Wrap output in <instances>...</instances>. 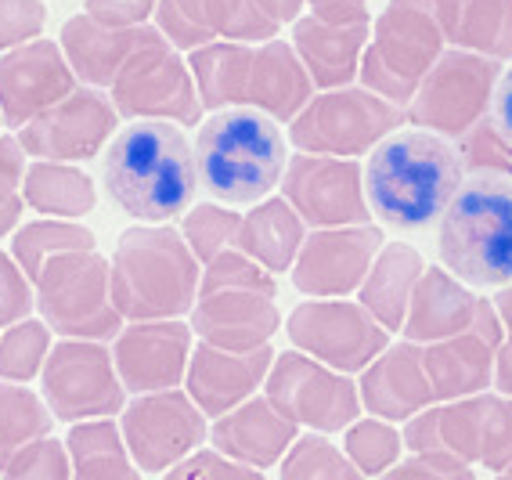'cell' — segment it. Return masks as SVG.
<instances>
[{
	"mask_svg": "<svg viewBox=\"0 0 512 480\" xmlns=\"http://www.w3.org/2000/svg\"><path fill=\"white\" fill-rule=\"evenodd\" d=\"M462 185L455 145L433 130H397L372 148L365 195L372 213L397 231H422L444 217Z\"/></svg>",
	"mask_w": 512,
	"mask_h": 480,
	"instance_id": "2",
	"label": "cell"
},
{
	"mask_svg": "<svg viewBox=\"0 0 512 480\" xmlns=\"http://www.w3.org/2000/svg\"><path fill=\"white\" fill-rule=\"evenodd\" d=\"M22 199L37 213L58 217V221H80L98 203L94 181L73 163H47L33 159L22 177Z\"/></svg>",
	"mask_w": 512,
	"mask_h": 480,
	"instance_id": "36",
	"label": "cell"
},
{
	"mask_svg": "<svg viewBox=\"0 0 512 480\" xmlns=\"http://www.w3.org/2000/svg\"><path fill=\"white\" fill-rule=\"evenodd\" d=\"M260 4V11H264L267 19L271 22H296V15H300V8H303V0H256Z\"/></svg>",
	"mask_w": 512,
	"mask_h": 480,
	"instance_id": "56",
	"label": "cell"
},
{
	"mask_svg": "<svg viewBox=\"0 0 512 480\" xmlns=\"http://www.w3.org/2000/svg\"><path fill=\"white\" fill-rule=\"evenodd\" d=\"M440 260L458 282L512 286V177L473 174L440 217Z\"/></svg>",
	"mask_w": 512,
	"mask_h": 480,
	"instance_id": "5",
	"label": "cell"
},
{
	"mask_svg": "<svg viewBox=\"0 0 512 480\" xmlns=\"http://www.w3.org/2000/svg\"><path fill=\"white\" fill-rule=\"evenodd\" d=\"M112 105L127 120H166L181 127H195L202 116L192 69L152 26L141 29L134 55L112 80Z\"/></svg>",
	"mask_w": 512,
	"mask_h": 480,
	"instance_id": "9",
	"label": "cell"
},
{
	"mask_svg": "<svg viewBox=\"0 0 512 480\" xmlns=\"http://www.w3.org/2000/svg\"><path fill=\"white\" fill-rule=\"evenodd\" d=\"M65 452L73 462L69 480H141L130 459L116 419H83L65 437Z\"/></svg>",
	"mask_w": 512,
	"mask_h": 480,
	"instance_id": "35",
	"label": "cell"
},
{
	"mask_svg": "<svg viewBox=\"0 0 512 480\" xmlns=\"http://www.w3.org/2000/svg\"><path fill=\"white\" fill-rule=\"evenodd\" d=\"M368 0H311V8L318 19L325 22H343V26H368Z\"/></svg>",
	"mask_w": 512,
	"mask_h": 480,
	"instance_id": "54",
	"label": "cell"
},
{
	"mask_svg": "<svg viewBox=\"0 0 512 480\" xmlns=\"http://www.w3.org/2000/svg\"><path fill=\"white\" fill-rule=\"evenodd\" d=\"M476 300H480V296L469 293L451 271L426 268L419 278V286H415V293H412L408 314H404L401 336L404 340L419 343V347L448 340V336H458L462 329H469V322H473Z\"/></svg>",
	"mask_w": 512,
	"mask_h": 480,
	"instance_id": "29",
	"label": "cell"
},
{
	"mask_svg": "<svg viewBox=\"0 0 512 480\" xmlns=\"http://www.w3.org/2000/svg\"><path fill=\"white\" fill-rule=\"evenodd\" d=\"M296 437L300 426L285 419L267 397H249L210 426L213 448L253 470H271L275 462H282Z\"/></svg>",
	"mask_w": 512,
	"mask_h": 480,
	"instance_id": "25",
	"label": "cell"
},
{
	"mask_svg": "<svg viewBox=\"0 0 512 480\" xmlns=\"http://www.w3.org/2000/svg\"><path fill=\"white\" fill-rule=\"evenodd\" d=\"M282 199L300 213L307 228H350L372 224L365 195V167L357 159L293 156L282 174Z\"/></svg>",
	"mask_w": 512,
	"mask_h": 480,
	"instance_id": "15",
	"label": "cell"
},
{
	"mask_svg": "<svg viewBox=\"0 0 512 480\" xmlns=\"http://www.w3.org/2000/svg\"><path fill=\"white\" fill-rule=\"evenodd\" d=\"M404 437L394 423L372 416V419H357L343 430V455L354 462L365 477H383L390 466L401 462Z\"/></svg>",
	"mask_w": 512,
	"mask_h": 480,
	"instance_id": "39",
	"label": "cell"
},
{
	"mask_svg": "<svg viewBox=\"0 0 512 480\" xmlns=\"http://www.w3.org/2000/svg\"><path fill=\"white\" fill-rule=\"evenodd\" d=\"M159 0H83V8L94 22L112 29H138L156 11Z\"/></svg>",
	"mask_w": 512,
	"mask_h": 480,
	"instance_id": "52",
	"label": "cell"
},
{
	"mask_svg": "<svg viewBox=\"0 0 512 480\" xmlns=\"http://www.w3.org/2000/svg\"><path fill=\"white\" fill-rule=\"evenodd\" d=\"M404 120L408 112L401 105L386 102L368 87H339L303 105L289 123V141L307 156L354 159L390 138Z\"/></svg>",
	"mask_w": 512,
	"mask_h": 480,
	"instance_id": "8",
	"label": "cell"
},
{
	"mask_svg": "<svg viewBox=\"0 0 512 480\" xmlns=\"http://www.w3.org/2000/svg\"><path fill=\"white\" fill-rule=\"evenodd\" d=\"M51 426H55V416L44 397L22 383L0 379V466L26 444L51 434Z\"/></svg>",
	"mask_w": 512,
	"mask_h": 480,
	"instance_id": "38",
	"label": "cell"
},
{
	"mask_svg": "<svg viewBox=\"0 0 512 480\" xmlns=\"http://www.w3.org/2000/svg\"><path fill=\"white\" fill-rule=\"evenodd\" d=\"M357 394H361V408H368L372 416L386 419V423H408L422 408H430L437 401L426 365H422V347L412 340L386 347L361 372Z\"/></svg>",
	"mask_w": 512,
	"mask_h": 480,
	"instance_id": "24",
	"label": "cell"
},
{
	"mask_svg": "<svg viewBox=\"0 0 512 480\" xmlns=\"http://www.w3.org/2000/svg\"><path fill=\"white\" fill-rule=\"evenodd\" d=\"M220 289H249V293H264L275 296V275L264 271L256 260H249L246 253L238 250H224L217 260H210L202 268V282H199V296L220 293Z\"/></svg>",
	"mask_w": 512,
	"mask_h": 480,
	"instance_id": "44",
	"label": "cell"
},
{
	"mask_svg": "<svg viewBox=\"0 0 512 480\" xmlns=\"http://www.w3.org/2000/svg\"><path fill=\"white\" fill-rule=\"evenodd\" d=\"M278 329H282V314L275 296L249 293V289H220V293L199 296V304L192 307V333L199 336V343L231 354L267 347Z\"/></svg>",
	"mask_w": 512,
	"mask_h": 480,
	"instance_id": "23",
	"label": "cell"
},
{
	"mask_svg": "<svg viewBox=\"0 0 512 480\" xmlns=\"http://www.w3.org/2000/svg\"><path fill=\"white\" fill-rule=\"evenodd\" d=\"M256 47L238 44V40H213L206 47H195L188 58V69L199 87L202 109H246L249 69H253Z\"/></svg>",
	"mask_w": 512,
	"mask_h": 480,
	"instance_id": "34",
	"label": "cell"
},
{
	"mask_svg": "<svg viewBox=\"0 0 512 480\" xmlns=\"http://www.w3.org/2000/svg\"><path fill=\"white\" fill-rule=\"evenodd\" d=\"M163 480H267L264 470L242 466V462L220 455L217 448H199L188 459H181L177 466L163 473Z\"/></svg>",
	"mask_w": 512,
	"mask_h": 480,
	"instance_id": "47",
	"label": "cell"
},
{
	"mask_svg": "<svg viewBox=\"0 0 512 480\" xmlns=\"http://www.w3.org/2000/svg\"><path fill=\"white\" fill-rule=\"evenodd\" d=\"M116 105L94 87H76L55 109L40 112L19 130V145L26 156L47 163H80L98 156L116 130Z\"/></svg>",
	"mask_w": 512,
	"mask_h": 480,
	"instance_id": "16",
	"label": "cell"
},
{
	"mask_svg": "<svg viewBox=\"0 0 512 480\" xmlns=\"http://www.w3.org/2000/svg\"><path fill=\"white\" fill-rule=\"evenodd\" d=\"M491 120L494 127L502 130V138L512 145V69H505L498 76V87H494V98H491Z\"/></svg>",
	"mask_w": 512,
	"mask_h": 480,
	"instance_id": "55",
	"label": "cell"
},
{
	"mask_svg": "<svg viewBox=\"0 0 512 480\" xmlns=\"http://www.w3.org/2000/svg\"><path fill=\"white\" fill-rule=\"evenodd\" d=\"M480 466L491 473H502L512 466V397L494 394L491 412H487V434L480 448Z\"/></svg>",
	"mask_w": 512,
	"mask_h": 480,
	"instance_id": "50",
	"label": "cell"
},
{
	"mask_svg": "<svg viewBox=\"0 0 512 480\" xmlns=\"http://www.w3.org/2000/svg\"><path fill=\"white\" fill-rule=\"evenodd\" d=\"M83 250H94V231L76 221H58V217H44V221L26 224L11 239V257H15V264H19L29 282H37L51 257H58V253H83Z\"/></svg>",
	"mask_w": 512,
	"mask_h": 480,
	"instance_id": "37",
	"label": "cell"
},
{
	"mask_svg": "<svg viewBox=\"0 0 512 480\" xmlns=\"http://www.w3.org/2000/svg\"><path fill=\"white\" fill-rule=\"evenodd\" d=\"M491 401L494 394L484 390V394L422 408L419 416L404 423V448L408 452H444L462 459L466 466H473V462H480V448H484Z\"/></svg>",
	"mask_w": 512,
	"mask_h": 480,
	"instance_id": "26",
	"label": "cell"
},
{
	"mask_svg": "<svg viewBox=\"0 0 512 480\" xmlns=\"http://www.w3.org/2000/svg\"><path fill=\"white\" fill-rule=\"evenodd\" d=\"M505 343V325L494 311V300H476V314L469 329L448 340L426 343L422 365L430 376L437 401H458V397L484 394L494 383V358Z\"/></svg>",
	"mask_w": 512,
	"mask_h": 480,
	"instance_id": "18",
	"label": "cell"
},
{
	"mask_svg": "<svg viewBox=\"0 0 512 480\" xmlns=\"http://www.w3.org/2000/svg\"><path fill=\"white\" fill-rule=\"evenodd\" d=\"M311 94V73L303 69L300 55L285 40H267L264 47H256L253 69H249L246 109L264 112L275 123H293L303 112V105L311 102Z\"/></svg>",
	"mask_w": 512,
	"mask_h": 480,
	"instance_id": "28",
	"label": "cell"
},
{
	"mask_svg": "<svg viewBox=\"0 0 512 480\" xmlns=\"http://www.w3.org/2000/svg\"><path fill=\"white\" fill-rule=\"evenodd\" d=\"M119 434L130 459L141 473H166L206 441V416L199 412L188 390H156L138 394L123 405Z\"/></svg>",
	"mask_w": 512,
	"mask_h": 480,
	"instance_id": "14",
	"label": "cell"
},
{
	"mask_svg": "<svg viewBox=\"0 0 512 480\" xmlns=\"http://www.w3.org/2000/svg\"><path fill=\"white\" fill-rule=\"evenodd\" d=\"M40 383L51 416L65 423L112 419L127 405V387L119 383L112 351L98 340L55 343L40 369Z\"/></svg>",
	"mask_w": 512,
	"mask_h": 480,
	"instance_id": "12",
	"label": "cell"
},
{
	"mask_svg": "<svg viewBox=\"0 0 512 480\" xmlns=\"http://www.w3.org/2000/svg\"><path fill=\"white\" fill-rule=\"evenodd\" d=\"M101 185L138 224H170L177 213L192 210L199 188L192 141L177 123L134 120L112 134L101 156Z\"/></svg>",
	"mask_w": 512,
	"mask_h": 480,
	"instance_id": "1",
	"label": "cell"
},
{
	"mask_svg": "<svg viewBox=\"0 0 512 480\" xmlns=\"http://www.w3.org/2000/svg\"><path fill=\"white\" fill-rule=\"evenodd\" d=\"M159 33L174 47L195 51L213 40H275L278 22L260 11L256 0H159Z\"/></svg>",
	"mask_w": 512,
	"mask_h": 480,
	"instance_id": "21",
	"label": "cell"
},
{
	"mask_svg": "<svg viewBox=\"0 0 512 480\" xmlns=\"http://www.w3.org/2000/svg\"><path fill=\"white\" fill-rule=\"evenodd\" d=\"M73 91L76 73L55 40H29L0 58V116L8 127L22 130Z\"/></svg>",
	"mask_w": 512,
	"mask_h": 480,
	"instance_id": "19",
	"label": "cell"
},
{
	"mask_svg": "<svg viewBox=\"0 0 512 480\" xmlns=\"http://www.w3.org/2000/svg\"><path fill=\"white\" fill-rule=\"evenodd\" d=\"M444 44L491 62L512 58V0H437Z\"/></svg>",
	"mask_w": 512,
	"mask_h": 480,
	"instance_id": "31",
	"label": "cell"
},
{
	"mask_svg": "<svg viewBox=\"0 0 512 480\" xmlns=\"http://www.w3.org/2000/svg\"><path fill=\"white\" fill-rule=\"evenodd\" d=\"M282 480H368L325 434H300L282 459Z\"/></svg>",
	"mask_w": 512,
	"mask_h": 480,
	"instance_id": "40",
	"label": "cell"
},
{
	"mask_svg": "<svg viewBox=\"0 0 512 480\" xmlns=\"http://www.w3.org/2000/svg\"><path fill=\"white\" fill-rule=\"evenodd\" d=\"M44 0H0V51L22 47L44 33Z\"/></svg>",
	"mask_w": 512,
	"mask_h": 480,
	"instance_id": "49",
	"label": "cell"
},
{
	"mask_svg": "<svg viewBox=\"0 0 512 480\" xmlns=\"http://www.w3.org/2000/svg\"><path fill=\"white\" fill-rule=\"evenodd\" d=\"M422 271H426V264H422L415 246H408V242H386L379 257L372 260L361 289H357V304L365 307L386 333H401L404 314H408V304H412V293L419 286Z\"/></svg>",
	"mask_w": 512,
	"mask_h": 480,
	"instance_id": "30",
	"label": "cell"
},
{
	"mask_svg": "<svg viewBox=\"0 0 512 480\" xmlns=\"http://www.w3.org/2000/svg\"><path fill=\"white\" fill-rule=\"evenodd\" d=\"M440 55L444 33L437 22V0H390L375 19L357 76L361 87L404 109Z\"/></svg>",
	"mask_w": 512,
	"mask_h": 480,
	"instance_id": "6",
	"label": "cell"
},
{
	"mask_svg": "<svg viewBox=\"0 0 512 480\" xmlns=\"http://www.w3.org/2000/svg\"><path fill=\"white\" fill-rule=\"evenodd\" d=\"M368 44V26H343V22H325L318 15L296 19L293 51L300 55L303 69L311 73L314 87L339 91L350 87L361 73V55Z\"/></svg>",
	"mask_w": 512,
	"mask_h": 480,
	"instance_id": "27",
	"label": "cell"
},
{
	"mask_svg": "<svg viewBox=\"0 0 512 480\" xmlns=\"http://www.w3.org/2000/svg\"><path fill=\"white\" fill-rule=\"evenodd\" d=\"M51 351V329L37 318H22V322L8 325L0 336V379L8 383H29L40 376Z\"/></svg>",
	"mask_w": 512,
	"mask_h": 480,
	"instance_id": "42",
	"label": "cell"
},
{
	"mask_svg": "<svg viewBox=\"0 0 512 480\" xmlns=\"http://www.w3.org/2000/svg\"><path fill=\"white\" fill-rule=\"evenodd\" d=\"M22 177H26V148L19 138L0 134V239L15 231L26 199H22Z\"/></svg>",
	"mask_w": 512,
	"mask_h": 480,
	"instance_id": "46",
	"label": "cell"
},
{
	"mask_svg": "<svg viewBox=\"0 0 512 480\" xmlns=\"http://www.w3.org/2000/svg\"><path fill=\"white\" fill-rule=\"evenodd\" d=\"M238 228H242V213L228 210V206L217 203H199L184 213L181 221V235L188 242V250L195 253L202 268L217 260L224 250H235Z\"/></svg>",
	"mask_w": 512,
	"mask_h": 480,
	"instance_id": "41",
	"label": "cell"
},
{
	"mask_svg": "<svg viewBox=\"0 0 512 480\" xmlns=\"http://www.w3.org/2000/svg\"><path fill=\"white\" fill-rule=\"evenodd\" d=\"M0 123H4V116H0Z\"/></svg>",
	"mask_w": 512,
	"mask_h": 480,
	"instance_id": "58",
	"label": "cell"
},
{
	"mask_svg": "<svg viewBox=\"0 0 512 480\" xmlns=\"http://www.w3.org/2000/svg\"><path fill=\"white\" fill-rule=\"evenodd\" d=\"M375 480H476L473 466H466L455 455L444 452H412V459H401L397 466Z\"/></svg>",
	"mask_w": 512,
	"mask_h": 480,
	"instance_id": "48",
	"label": "cell"
},
{
	"mask_svg": "<svg viewBox=\"0 0 512 480\" xmlns=\"http://www.w3.org/2000/svg\"><path fill=\"white\" fill-rule=\"evenodd\" d=\"M109 268V293L123 322H166L192 314L199 260L174 224H134L119 231Z\"/></svg>",
	"mask_w": 512,
	"mask_h": 480,
	"instance_id": "3",
	"label": "cell"
},
{
	"mask_svg": "<svg viewBox=\"0 0 512 480\" xmlns=\"http://www.w3.org/2000/svg\"><path fill=\"white\" fill-rule=\"evenodd\" d=\"M192 325L166 318V322H130L119 329L112 343L119 383L130 394H156L184 383L192 358Z\"/></svg>",
	"mask_w": 512,
	"mask_h": 480,
	"instance_id": "20",
	"label": "cell"
},
{
	"mask_svg": "<svg viewBox=\"0 0 512 480\" xmlns=\"http://www.w3.org/2000/svg\"><path fill=\"white\" fill-rule=\"evenodd\" d=\"M386 246L375 224L350 228H314L303 239L293 264V286L314 300H336L361 289L372 260Z\"/></svg>",
	"mask_w": 512,
	"mask_h": 480,
	"instance_id": "17",
	"label": "cell"
},
{
	"mask_svg": "<svg viewBox=\"0 0 512 480\" xmlns=\"http://www.w3.org/2000/svg\"><path fill=\"white\" fill-rule=\"evenodd\" d=\"M455 152H458V163H462V174L469 170V174L512 177V145L502 138V130L494 127L491 112L458 138Z\"/></svg>",
	"mask_w": 512,
	"mask_h": 480,
	"instance_id": "43",
	"label": "cell"
},
{
	"mask_svg": "<svg viewBox=\"0 0 512 480\" xmlns=\"http://www.w3.org/2000/svg\"><path fill=\"white\" fill-rule=\"evenodd\" d=\"M37 307V289L22 275L11 253H0V329L29 318V311Z\"/></svg>",
	"mask_w": 512,
	"mask_h": 480,
	"instance_id": "51",
	"label": "cell"
},
{
	"mask_svg": "<svg viewBox=\"0 0 512 480\" xmlns=\"http://www.w3.org/2000/svg\"><path fill=\"white\" fill-rule=\"evenodd\" d=\"M494 480H512V466H509V470H502V473H498V477H494Z\"/></svg>",
	"mask_w": 512,
	"mask_h": 480,
	"instance_id": "57",
	"label": "cell"
},
{
	"mask_svg": "<svg viewBox=\"0 0 512 480\" xmlns=\"http://www.w3.org/2000/svg\"><path fill=\"white\" fill-rule=\"evenodd\" d=\"M285 333L296 351L311 354L343 376L365 372L390 347V333L365 307L350 300H303L289 314Z\"/></svg>",
	"mask_w": 512,
	"mask_h": 480,
	"instance_id": "13",
	"label": "cell"
},
{
	"mask_svg": "<svg viewBox=\"0 0 512 480\" xmlns=\"http://www.w3.org/2000/svg\"><path fill=\"white\" fill-rule=\"evenodd\" d=\"M494 311L505 325V343L498 347V358H494V383L491 387L498 394L512 397V286H502L494 296Z\"/></svg>",
	"mask_w": 512,
	"mask_h": 480,
	"instance_id": "53",
	"label": "cell"
},
{
	"mask_svg": "<svg viewBox=\"0 0 512 480\" xmlns=\"http://www.w3.org/2000/svg\"><path fill=\"white\" fill-rule=\"evenodd\" d=\"M271 361H275L271 343L246 354H231L210 347V343H199V347H192V358H188L184 390L199 405L202 416L220 419L256 394V387L271 372Z\"/></svg>",
	"mask_w": 512,
	"mask_h": 480,
	"instance_id": "22",
	"label": "cell"
},
{
	"mask_svg": "<svg viewBox=\"0 0 512 480\" xmlns=\"http://www.w3.org/2000/svg\"><path fill=\"white\" fill-rule=\"evenodd\" d=\"M264 397L285 419L311 426L314 434H339L361 419V394L354 379L303 351L275 354L264 379Z\"/></svg>",
	"mask_w": 512,
	"mask_h": 480,
	"instance_id": "10",
	"label": "cell"
},
{
	"mask_svg": "<svg viewBox=\"0 0 512 480\" xmlns=\"http://www.w3.org/2000/svg\"><path fill=\"white\" fill-rule=\"evenodd\" d=\"M109 271V260L98 250L58 253L47 260L33 282L37 311L47 329H55L65 340H116L127 322L112 304Z\"/></svg>",
	"mask_w": 512,
	"mask_h": 480,
	"instance_id": "7",
	"label": "cell"
},
{
	"mask_svg": "<svg viewBox=\"0 0 512 480\" xmlns=\"http://www.w3.org/2000/svg\"><path fill=\"white\" fill-rule=\"evenodd\" d=\"M73 477V462L65 452V441L55 437H40L26 444L22 452L11 455L0 466V480H69Z\"/></svg>",
	"mask_w": 512,
	"mask_h": 480,
	"instance_id": "45",
	"label": "cell"
},
{
	"mask_svg": "<svg viewBox=\"0 0 512 480\" xmlns=\"http://www.w3.org/2000/svg\"><path fill=\"white\" fill-rule=\"evenodd\" d=\"M141 29H112L94 22L87 11L62 26V55L73 65V73L91 87H112L119 69L134 55Z\"/></svg>",
	"mask_w": 512,
	"mask_h": 480,
	"instance_id": "32",
	"label": "cell"
},
{
	"mask_svg": "<svg viewBox=\"0 0 512 480\" xmlns=\"http://www.w3.org/2000/svg\"><path fill=\"white\" fill-rule=\"evenodd\" d=\"M498 62L473 51H444L422 87L408 105V120L440 138H462L469 127L491 112L494 87H498Z\"/></svg>",
	"mask_w": 512,
	"mask_h": 480,
	"instance_id": "11",
	"label": "cell"
},
{
	"mask_svg": "<svg viewBox=\"0 0 512 480\" xmlns=\"http://www.w3.org/2000/svg\"><path fill=\"white\" fill-rule=\"evenodd\" d=\"M303 239H307V224H303L300 213L278 195V199H260V203L242 217L235 250L246 253L249 260H256V264L264 271H271V275H282V271H293Z\"/></svg>",
	"mask_w": 512,
	"mask_h": 480,
	"instance_id": "33",
	"label": "cell"
},
{
	"mask_svg": "<svg viewBox=\"0 0 512 480\" xmlns=\"http://www.w3.org/2000/svg\"><path fill=\"white\" fill-rule=\"evenodd\" d=\"M199 185L224 206L260 203L282 185L285 138L271 116L256 109L213 112L195 138Z\"/></svg>",
	"mask_w": 512,
	"mask_h": 480,
	"instance_id": "4",
	"label": "cell"
}]
</instances>
